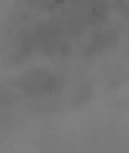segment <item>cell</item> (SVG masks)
<instances>
[{
	"instance_id": "6da1fadb",
	"label": "cell",
	"mask_w": 129,
	"mask_h": 153,
	"mask_svg": "<svg viewBox=\"0 0 129 153\" xmlns=\"http://www.w3.org/2000/svg\"><path fill=\"white\" fill-rule=\"evenodd\" d=\"M19 84L26 94H49V92H58L63 87V78L44 71H33L30 75L23 76Z\"/></svg>"
}]
</instances>
